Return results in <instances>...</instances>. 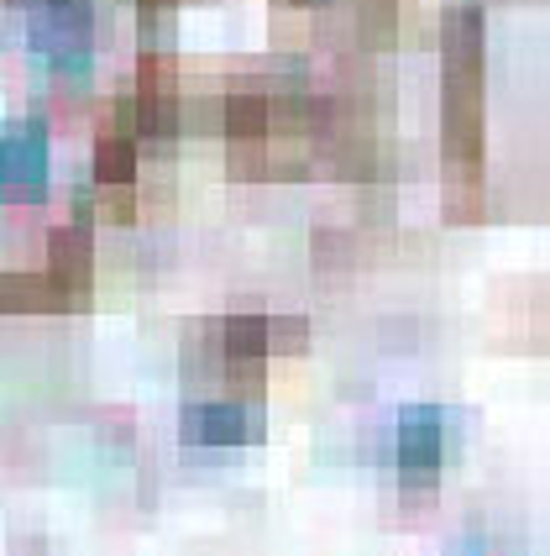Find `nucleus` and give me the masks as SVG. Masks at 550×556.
Here are the masks:
<instances>
[{
  "label": "nucleus",
  "mask_w": 550,
  "mask_h": 556,
  "mask_svg": "<svg viewBox=\"0 0 550 556\" xmlns=\"http://www.w3.org/2000/svg\"><path fill=\"white\" fill-rule=\"evenodd\" d=\"M31 53L48 63L63 79L90 74L94 63V22H90V0H31Z\"/></svg>",
  "instance_id": "obj_1"
},
{
  "label": "nucleus",
  "mask_w": 550,
  "mask_h": 556,
  "mask_svg": "<svg viewBox=\"0 0 550 556\" xmlns=\"http://www.w3.org/2000/svg\"><path fill=\"white\" fill-rule=\"evenodd\" d=\"M446 463V409L440 404H404L398 409V478L409 489H430Z\"/></svg>",
  "instance_id": "obj_2"
},
{
  "label": "nucleus",
  "mask_w": 550,
  "mask_h": 556,
  "mask_svg": "<svg viewBox=\"0 0 550 556\" xmlns=\"http://www.w3.org/2000/svg\"><path fill=\"white\" fill-rule=\"evenodd\" d=\"M48 126L5 122L0 126V194H37L48 185Z\"/></svg>",
  "instance_id": "obj_3"
},
{
  "label": "nucleus",
  "mask_w": 550,
  "mask_h": 556,
  "mask_svg": "<svg viewBox=\"0 0 550 556\" xmlns=\"http://www.w3.org/2000/svg\"><path fill=\"white\" fill-rule=\"evenodd\" d=\"M179 435L189 446H242V441L257 435V420H252L246 404L205 400V404H189V409H183Z\"/></svg>",
  "instance_id": "obj_4"
},
{
  "label": "nucleus",
  "mask_w": 550,
  "mask_h": 556,
  "mask_svg": "<svg viewBox=\"0 0 550 556\" xmlns=\"http://www.w3.org/2000/svg\"><path fill=\"white\" fill-rule=\"evenodd\" d=\"M268 337H273V326L263 315H231L226 320V357L231 363H257L268 352Z\"/></svg>",
  "instance_id": "obj_5"
},
{
  "label": "nucleus",
  "mask_w": 550,
  "mask_h": 556,
  "mask_svg": "<svg viewBox=\"0 0 550 556\" xmlns=\"http://www.w3.org/2000/svg\"><path fill=\"white\" fill-rule=\"evenodd\" d=\"M94 168H100V179H105V185L131 179V168H137V148H131V137H105V142H100V153H94Z\"/></svg>",
  "instance_id": "obj_6"
},
{
  "label": "nucleus",
  "mask_w": 550,
  "mask_h": 556,
  "mask_svg": "<svg viewBox=\"0 0 550 556\" xmlns=\"http://www.w3.org/2000/svg\"><path fill=\"white\" fill-rule=\"evenodd\" d=\"M231 131H236V137L263 131V100H252V94H231Z\"/></svg>",
  "instance_id": "obj_7"
}]
</instances>
